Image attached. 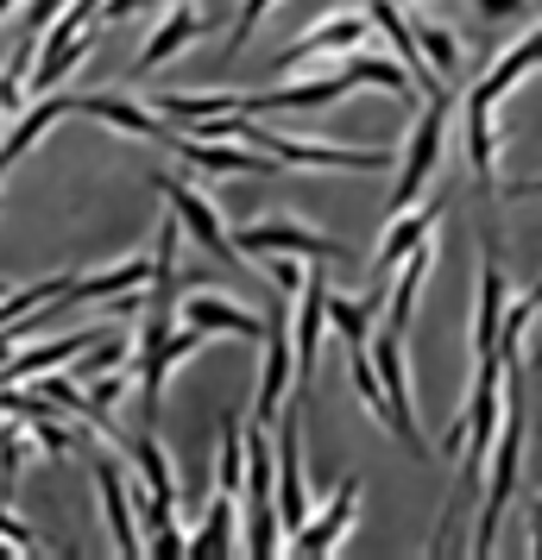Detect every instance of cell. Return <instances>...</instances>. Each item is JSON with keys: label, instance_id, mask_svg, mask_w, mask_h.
I'll return each mask as SVG.
<instances>
[{"label": "cell", "instance_id": "37", "mask_svg": "<svg viewBox=\"0 0 542 560\" xmlns=\"http://www.w3.org/2000/svg\"><path fill=\"white\" fill-rule=\"evenodd\" d=\"M7 290H13V283H7V278H0V296H7Z\"/></svg>", "mask_w": 542, "mask_h": 560}, {"label": "cell", "instance_id": "18", "mask_svg": "<svg viewBox=\"0 0 542 560\" xmlns=\"http://www.w3.org/2000/svg\"><path fill=\"white\" fill-rule=\"evenodd\" d=\"M177 322H189V328H203V334H240V340H258V334H265V315L228 303V296H215V290L189 296V303L177 308Z\"/></svg>", "mask_w": 542, "mask_h": 560}, {"label": "cell", "instance_id": "33", "mask_svg": "<svg viewBox=\"0 0 542 560\" xmlns=\"http://www.w3.org/2000/svg\"><path fill=\"white\" fill-rule=\"evenodd\" d=\"M13 7H20V0H0V20H7V13H13Z\"/></svg>", "mask_w": 542, "mask_h": 560}, {"label": "cell", "instance_id": "27", "mask_svg": "<svg viewBox=\"0 0 542 560\" xmlns=\"http://www.w3.org/2000/svg\"><path fill=\"white\" fill-rule=\"evenodd\" d=\"M272 7H278V0H240V20H233V32H228V57H240V45L258 32V20H265Z\"/></svg>", "mask_w": 542, "mask_h": 560}, {"label": "cell", "instance_id": "34", "mask_svg": "<svg viewBox=\"0 0 542 560\" xmlns=\"http://www.w3.org/2000/svg\"><path fill=\"white\" fill-rule=\"evenodd\" d=\"M139 7H177V0H139Z\"/></svg>", "mask_w": 542, "mask_h": 560}, {"label": "cell", "instance_id": "31", "mask_svg": "<svg viewBox=\"0 0 542 560\" xmlns=\"http://www.w3.org/2000/svg\"><path fill=\"white\" fill-rule=\"evenodd\" d=\"M20 347V328H0V365H7V353Z\"/></svg>", "mask_w": 542, "mask_h": 560}, {"label": "cell", "instance_id": "16", "mask_svg": "<svg viewBox=\"0 0 542 560\" xmlns=\"http://www.w3.org/2000/svg\"><path fill=\"white\" fill-rule=\"evenodd\" d=\"M89 466H95V485H102V510H107V535H114V548H120V555H146V535H139V523H132L127 472H120L107 454H89Z\"/></svg>", "mask_w": 542, "mask_h": 560}, {"label": "cell", "instance_id": "36", "mask_svg": "<svg viewBox=\"0 0 542 560\" xmlns=\"http://www.w3.org/2000/svg\"><path fill=\"white\" fill-rule=\"evenodd\" d=\"M537 372H542V340H537Z\"/></svg>", "mask_w": 542, "mask_h": 560}, {"label": "cell", "instance_id": "22", "mask_svg": "<svg viewBox=\"0 0 542 560\" xmlns=\"http://www.w3.org/2000/svg\"><path fill=\"white\" fill-rule=\"evenodd\" d=\"M57 296H70V271H57V278H38V283H13V290L0 296V328L26 322L32 308H51Z\"/></svg>", "mask_w": 542, "mask_h": 560}, {"label": "cell", "instance_id": "3", "mask_svg": "<svg viewBox=\"0 0 542 560\" xmlns=\"http://www.w3.org/2000/svg\"><path fill=\"white\" fill-rule=\"evenodd\" d=\"M265 359H258V397H253V422H278L285 416V397L290 384H297V347H290V322H285V290L272 296V308H265Z\"/></svg>", "mask_w": 542, "mask_h": 560}, {"label": "cell", "instance_id": "32", "mask_svg": "<svg viewBox=\"0 0 542 560\" xmlns=\"http://www.w3.org/2000/svg\"><path fill=\"white\" fill-rule=\"evenodd\" d=\"M537 523H542V498H537V510H530V529H537Z\"/></svg>", "mask_w": 542, "mask_h": 560}, {"label": "cell", "instance_id": "15", "mask_svg": "<svg viewBox=\"0 0 542 560\" xmlns=\"http://www.w3.org/2000/svg\"><path fill=\"white\" fill-rule=\"evenodd\" d=\"M208 32V20L189 7V0H177V7H164V20H158V32L146 38V51L132 57V77H152L158 63H171L177 51H189L196 38Z\"/></svg>", "mask_w": 542, "mask_h": 560}, {"label": "cell", "instance_id": "10", "mask_svg": "<svg viewBox=\"0 0 542 560\" xmlns=\"http://www.w3.org/2000/svg\"><path fill=\"white\" fill-rule=\"evenodd\" d=\"M436 221H441V196H436L429 208L411 202V208H397V214H391L385 240H379V258H372V271H366L379 296H385V278H391V271H397V265H404V258L423 246V240H436Z\"/></svg>", "mask_w": 542, "mask_h": 560}, {"label": "cell", "instance_id": "4", "mask_svg": "<svg viewBox=\"0 0 542 560\" xmlns=\"http://www.w3.org/2000/svg\"><path fill=\"white\" fill-rule=\"evenodd\" d=\"M448 120H454L448 95H436V107H423V114H416L411 145H404V164H397V183H391V214H397V208H411L416 196H423V183L436 177L441 145H448Z\"/></svg>", "mask_w": 542, "mask_h": 560}, {"label": "cell", "instance_id": "6", "mask_svg": "<svg viewBox=\"0 0 542 560\" xmlns=\"http://www.w3.org/2000/svg\"><path fill=\"white\" fill-rule=\"evenodd\" d=\"M152 189L164 196V202H171V214L183 221V233H189V240H196V246H203L208 258H221V265H233V258H240V246H233V233L221 228V214H215V202H208V196L196 189V183H177V177H164V171H158V177H152Z\"/></svg>", "mask_w": 542, "mask_h": 560}, {"label": "cell", "instance_id": "8", "mask_svg": "<svg viewBox=\"0 0 542 560\" xmlns=\"http://www.w3.org/2000/svg\"><path fill=\"white\" fill-rule=\"evenodd\" d=\"M360 82L354 70L341 63V70H322L310 82H285V89H246V95H233V114H285V107H328V102H347Z\"/></svg>", "mask_w": 542, "mask_h": 560}, {"label": "cell", "instance_id": "5", "mask_svg": "<svg viewBox=\"0 0 542 560\" xmlns=\"http://www.w3.org/2000/svg\"><path fill=\"white\" fill-rule=\"evenodd\" d=\"M233 246H240V258L290 253V258H310V265H347V246H341V240L303 228V221H285V214H265V221H253V228H240Z\"/></svg>", "mask_w": 542, "mask_h": 560}, {"label": "cell", "instance_id": "29", "mask_svg": "<svg viewBox=\"0 0 542 560\" xmlns=\"http://www.w3.org/2000/svg\"><path fill=\"white\" fill-rule=\"evenodd\" d=\"M146 555H164V560H171V555H183V529H177V523H164V529H152V535H146Z\"/></svg>", "mask_w": 542, "mask_h": 560}, {"label": "cell", "instance_id": "26", "mask_svg": "<svg viewBox=\"0 0 542 560\" xmlns=\"http://www.w3.org/2000/svg\"><path fill=\"white\" fill-rule=\"evenodd\" d=\"M253 265L272 278V290H285V296H297V290H303V278H310V265H303V258H290V253H258Z\"/></svg>", "mask_w": 542, "mask_h": 560}, {"label": "cell", "instance_id": "7", "mask_svg": "<svg viewBox=\"0 0 542 560\" xmlns=\"http://www.w3.org/2000/svg\"><path fill=\"white\" fill-rule=\"evenodd\" d=\"M278 447V529L297 535L310 523V479H303V422H297V397L285 404V429L272 434Z\"/></svg>", "mask_w": 542, "mask_h": 560}, {"label": "cell", "instance_id": "35", "mask_svg": "<svg viewBox=\"0 0 542 560\" xmlns=\"http://www.w3.org/2000/svg\"><path fill=\"white\" fill-rule=\"evenodd\" d=\"M537 555H542V523H537Z\"/></svg>", "mask_w": 542, "mask_h": 560}, {"label": "cell", "instance_id": "25", "mask_svg": "<svg viewBox=\"0 0 542 560\" xmlns=\"http://www.w3.org/2000/svg\"><path fill=\"white\" fill-rule=\"evenodd\" d=\"M347 372H354V390H360L366 416L379 422V429L391 434V404H385V384H379V372H372V359H366V347H347Z\"/></svg>", "mask_w": 542, "mask_h": 560}, {"label": "cell", "instance_id": "19", "mask_svg": "<svg viewBox=\"0 0 542 560\" xmlns=\"http://www.w3.org/2000/svg\"><path fill=\"white\" fill-rule=\"evenodd\" d=\"M146 283H152V258H120L107 271L70 278V303H107V296H127V290H146Z\"/></svg>", "mask_w": 542, "mask_h": 560}, {"label": "cell", "instance_id": "12", "mask_svg": "<svg viewBox=\"0 0 542 560\" xmlns=\"http://www.w3.org/2000/svg\"><path fill=\"white\" fill-rule=\"evenodd\" d=\"M171 152L183 164H196L208 177H272L278 158L253 152V145H215V139H196V132H171Z\"/></svg>", "mask_w": 542, "mask_h": 560}, {"label": "cell", "instance_id": "28", "mask_svg": "<svg viewBox=\"0 0 542 560\" xmlns=\"http://www.w3.org/2000/svg\"><path fill=\"white\" fill-rule=\"evenodd\" d=\"M0 535H7L20 555H32V548H38V529H32V523H20V516H13L7 504H0Z\"/></svg>", "mask_w": 542, "mask_h": 560}, {"label": "cell", "instance_id": "20", "mask_svg": "<svg viewBox=\"0 0 542 560\" xmlns=\"http://www.w3.org/2000/svg\"><path fill=\"white\" fill-rule=\"evenodd\" d=\"M429 265H436V246L423 240V246H416V253L404 258V265H397V271H391V278H397V290H391V308H385V322H391L397 334L411 328V315H416V296H423V283H429Z\"/></svg>", "mask_w": 542, "mask_h": 560}, {"label": "cell", "instance_id": "1", "mask_svg": "<svg viewBox=\"0 0 542 560\" xmlns=\"http://www.w3.org/2000/svg\"><path fill=\"white\" fill-rule=\"evenodd\" d=\"M517 384H523V359H505V416H498V441H492L486 510L473 523V548L480 555H492L498 523H505V504H511V491H517V472H523V397H517Z\"/></svg>", "mask_w": 542, "mask_h": 560}, {"label": "cell", "instance_id": "17", "mask_svg": "<svg viewBox=\"0 0 542 560\" xmlns=\"http://www.w3.org/2000/svg\"><path fill=\"white\" fill-rule=\"evenodd\" d=\"M64 114H70V95H45L38 107H20V114H13V127H7V139H0V177H7L32 145H45V132H51Z\"/></svg>", "mask_w": 542, "mask_h": 560}, {"label": "cell", "instance_id": "23", "mask_svg": "<svg viewBox=\"0 0 542 560\" xmlns=\"http://www.w3.org/2000/svg\"><path fill=\"white\" fill-rule=\"evenodd\" d=\"M64 7H70V0H32V7H26V26H20V45H13V57H7V77L26 82L32 57H38V38H45V26H51Z\"/></svg>", "mask_w": 542, "mask_h": 560}, {"label": "cell", "instance_id": "30", "mask_svg": "<svg viewBox=\"0 0 542 560\" xmlns=\"http://www.w3.org/2000/svg\"><path fill=\"white\" fill-rule=\"evenodd\" d=\"M473 7H480L486 20H505V13H517V7H523V0H473Z\"/></svg>", "mask_w": 542, "mask_h": 560}, {"label": "cell", "instance_id": "24", "mask_svg": "<svg viewBox=\"0 0 542 560\" xmlns=\"http://www.w3.org/2000/svg\"><path fill=\"white\" fill-rule=\"evenodd\" d=\"M411 32H416V51L429 57V70H436L441 82L461 77V38H454V32L436 26V20H411Z\"/></svg>", "mask_w": 542, "mask_h": 560}, {"label": "cell", "instance_id": "14", "mask_svg": "<svg viewBox=\"0 0 542 560\" xmlns=\"http://www.w3.org/2000/svg\"><path fill=\"white\" fill-rule=\"evenodd\" d=\"M132 466H139V479H146V529H164V523H177V472H171V459L158 447V434L146 429L139 441H127Z\"/></svg>", "mask_w": 542, "mask_h": 560}, {"label": "cell", "instance_id": "21", "mask_svg": "<svg viewBox=\"0 0 542 560\" xmlns=\"http://www.w3.org/2000/svg\"><path fill=\"white\" fill-rule=\"evenodd\" d=\"M379 308H385L379 290H366V296H335V290H328V322H335L341 347H366V340H372V322H379Z\"/></svg>", "mask_w": 542, "mask_h": 560}, {"label": "cell", "instance_id": "11", "mask_svg": "<svg viewBox=\"0 0 542 560\" xmlns=\"http://www.w3.org/2000/svg\"><path fill=\"white\" fill-rule=\"evenodd\" d=\"M354 516H360V479H341L335 504L310 510V523H303V529L290 535V555H303V560L335 555L341 541H347V529H354Z\"/></svg>", "mask_w": 542, "mask_h": 560}, {"label": "cell", "instance_id": "13", "mask_svg": "<svg viewBox=\"0 0 542 560\" xmlns=\"http://www.w3.org/2000/svg\"><path fill=\"white\" fill-rule=\"evenodd\" d=\"M366 38H372V20H366V7H360V13H328V20H315V26L303 32V38H297L285 57H278V77H290L297 63H310V57H322V51H341V57L360 51Z\"/></svg>", "mask_w": 542, "mask_h": 560}, {"label": "cell", "instance_id": "2", "mask_svg": "<svg viewBox=\"0 0 542 560\" xmlns=\"http://www.w3.org/2000/svg\"><path fill=\"white\" fill-rule=\"evenodd\" d=\"M366 359H372V372H379V384H385V404H391V434L411 447L416 459H429L436 447H429V434H423V422H416V397H411V365H404V334L385 322V334H372L366 340Z\"/></svg>", "mask_w": 542, "mask_h": 560}, {"label": "cell", "instance_id": "9", "mask_svg": "<svg viewBox=\"0 0 542 560\" xmlns=\"http://www.w3.org/2000/svg\"><path fill=\"white\" fill-rule=\"evenodd\" d=\"M70 114H89V120H102V127L127 132V139H146V145H171V120L158 114V107H139L132 95H70Z\"/></svg>", "mask_w": 542, "mask_h": 560}]
</instances>
